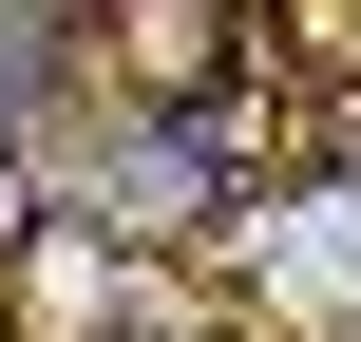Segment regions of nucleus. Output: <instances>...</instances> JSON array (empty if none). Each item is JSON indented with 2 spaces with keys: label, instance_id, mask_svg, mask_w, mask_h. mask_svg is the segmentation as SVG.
I'll use <instances>...</instances> for the list:
<instances>
[{
  "label": "nucleus",
  "instance_id": "obj_1",
  "mask_svg": "<svg viewBox=\"0 0 361 342\" xmlns=\"http://www.w3.org/2000/svg\"><path fill=\"white\" fill-rule=\"evenodd\" d=\"M76 57H114V114H209L267 38L228 0H114V19H76Z\"/></svg>",
  "mask_w": 361,
  "mask_h": 342
},
{
  "label": "nucleus",
  "instance_id": "obj_2",
  "mask_svg": "<svg viewBox=\"0 0 361 342\" xmlns=\"http://www.w3.org/2000/svg\"><path fill=\"white\" fill-rule=\"evenodd\" d=\"M0 305H19V342H95L114 305H133V248H114V228H76V209H38V248L0 267Z\"/></svg>",
  "mask_w": 361,
  "mask_h": 342
},
{
  "label": "nucleus",
  "instance_id": "obj_3",
  "mask_svg": "<svg viewBox=\"0 0 361 342\" xmlns=\"http://www.w3.org/2000/svg\"><path fill=\"white\" fill-rule=\"evenodd\" d=\"M0 152H19V95H0Z\"/></svg>",
  "mask_w": 361,
  "mask_h": 342
}]
</instances>
